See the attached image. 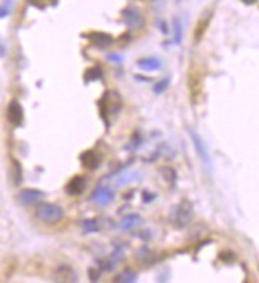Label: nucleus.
I'll list each match as a JSON object with an SVG mask.
<instances>
[{"instance_id":"f257e3e1","label":"nucleus","mask_w":259,"mask_h":283,"mask_svg":"<svg viewBox=\"0 0 259 283\" xmlns=\"http://www.w3.org/2000/svg\"><path fill=\"white\" fill-rule=\"evenodd\" d=\"M35 215L40 221L47 225H56L60 220L64 218V210L60 205L51 204V202H42L37 205L35 209Z\"/></svg>"},{"instance_id":"f03ea898","label":"nucleus","mask_w":259,"mask_h":283,"mask_svg":"<svg viewBox=\"0 0 259 283\" xmlns=\"http://www.w3.org/2000/svg\"><path fill=\"white\" fill-rule=\"evenodd\" d=\"M6 119L8 123L14 127H19L22 123H24V110L18 101H10L8 107H6Z\"/></svg>"},{"instance_id":"7ed1b4c3","label":"nucleus","mask_w":259,"mask_h":283,"mask_svg":"<svg viewBox=\"0 0 259 283\" xmlns=\"http://www.w3.org/2000/svg\"><path fill=\"white\" fill-rule=\"evenodd\" d=\"M191 218H193V205L189 201H183L178 205L177 213H175V225H177L180 229H183L185 226H188Z\"/></svg>"},{"instance_id":"20e7f679","label":"nucleus","mask_w":259,"mask_h":283,"mask_svg":"<svg viewBox=\"0 0 259 283\" xmlns=\"http://www.w3.org/2000/svg\"><path fill=\"white\" fill-rule=\"evenodd\" d=\"M188 132H189V135H191V140H193V143H194V148H196V151H197V155H199V158L204 161L205 166L210 167V164H211L210 155H208V150H207V147H205V143H204V140H202V137L197 134V132H194L191 127L188 129Z\"/></svg>"},{"instance_id":"39448f33","label":"nucleus","mask_w":259,"mask_h":283,"mask_svg":"<svg viewBox=\"0 0 259 283\" xmlns=\"http://www.w3.org/2000/svg\"><path fill=\"white\" fill-rule=\"evenodd\" d=\"M45 197V193L40 189H22L18 194V201L22 205H34Z\"/></svg>"},{"instance_id":"423d86ee","label":"nucleus","mask_w":259,"mask_h":283,"mask_svg":"<svg viewBox=\"0 0 259 283\" xmlns=\"http://www.w3.org/2000/svg\"><path fill=\"white\" fill-rule=\"evenodd\" d=\"M86 188V178L83 175H75L73 178L65 185V193L68 196H80Z\"/></svg>"},{"instance_id":"0eeeda50","label":"nucleus","mask_w":259,"mask_h":283,"mask_svg":"<svg viewBox=\"0 0 259 283\" xmlns=\"http://www.w3.org/2000/svg\"><path fill=\"white\" fill-rule=\"evenodd\" d=\"M188 86H189V94H191V101L193 104H197L202 93V78L201 75L197 73H191L188 80Z\"/></svg>"},{"instance_id":"6e6552de","label":"nucleus","mask_w":259,"mask_h":283,"mask_svg":"<svg viewBox=\"0 0 259 283\" xmlns=\"http://www.w3.org/2000/svg\"><path fill=\"white\" fill-rule=\"evenodd\" d=\"M86 38L99 48H108L113 43V37L110 34H105V32H88Z\"/></svg>"},{"instance_id":"1a4fd4ad","label":"nucleus","mask_w":259,"mask_h":283,"mask_svg":"<svg viewBox=\"0 0 259 283\" xmlns=\"http://www.w3.org/2000/svg\"><path fill=\"white\" fill-rule=\"evenodd\" d=\"M80 161H81V164L85 169L88 170H96L99 164H101V156L97 155L96 151L93 150H88L85 153H81V156H80Z\"/></svg>"},{"instance_id":"9d476101","label":"nucleus","mask_w":259,"mask_h":283,"mask_svg":"<svg viewBox=\"0 0 259 283\" xmlns=\"http://www.w3.org/2000/svg\"><path fill=\"white\" fill-rule=\"evenodd\" d=\"M123 19H124V22L129 27H137V26H140L143 22L140 11L137 8H132V6H129V8H126L123 11Z\"/></svg>"},{"instance_id":"9b49d317","label":"nucleus","mask_w":259,"mask_h":283,"mask_svg":"<svg viewBox=\"0 0 259 283\" xmlns=\"http://www.w3.org/2000/svg\"><path fill=\"white\" fill-rule=\"evenodd\" d=\"M137 65L145 72H157V70H161L162 62L157 57H142L137 60Z\"/></svg>"},{"instance_id":"f8f14e48","label":"nucleus","mask_w":259,"mask_h":283,"mask_svg":"<svg viewBox=\"0 0 259 283\" xmlns=\"http://www.w3.org/2000/svg\"><path fill=\"white\" fill-rule=\"evenodd\" d=\"M210 19H211V13H208L207 16H204V18H201L199 21H197L196 29H194V42L196 43H199L202 40L205 30H207V27L210 24Z\"/></svg>"},{"instance_id":"ddd939ff","label":"nucleus","mask_w":259,"mask_h":283,"mask_svg":"<svg viewBox=\"0 0 259 283\" xmlns=\"http://www.w3.org/2000/svg\"><path fill=\"white\" fill-rule=\"evenodd\" d=\"M93 201H96L97 204H101V205H106L110 201H113V193L110 189L99 188V189H96V193L93 194Z\"/></svg>"},{"instance_id":"4468645a","label":"nucleus","mask_w":259,"mask_h":283,"mask_svg":"<svg viewBox=\"0 0 259 283\" xmlns=\"http://www.w3.org/2000/svg\"><path fill=\"white\" fill-rule=\"evenodd\" d=\"M104 78V72L101 67H91L85 72V83H93Z\"/></svg>"},{"instance_id":"2eb2a0df","label":"nucleus","mask_w":259,"mask_h":283,"mask_svg":"<svg viewBox=\"0 0 259 283\" xmlns=\"http://www.w3.org/2000/svg\"><path fill=\"white\" fill-rule=\"evenodd\" d=\"M57 274H59V279L62 282H75V279H77L73 271L68 266H60L57 269Z\"/></svg>"},{"instance_id":"dca6fc26","label":"nucleus","mask_w":259,"mask_h":283,"mask_svg":"<svg viewBox=\"0 0 259 283\" xmlns=\"http://www.w3.org/2000/svg\"><path fill=\"white\" fill-rule=\"evenodd\" d=\"M140 223V217L139 215H129L123 220V223H121V227L126 229V231H131V229H134L137 225Z\"/></svg>"},{"instance_id":"f3484780","label":"nucleus","mask_w":259,"mask_h":283,"mask_svg":"<svg viewBox=\"0 0 259 283\" xmlns=\"http://www.w3.org/2000/svg\"><path fill=\"white\" fill-rule=\"evenodd\" d=\"M183 40V26H181V21L177 18L173 21V43L180 45Z\"/></svg>"},{"instance_id":"a211bd4d","label":"nucleus","mask_w":259,"mask_h":283,"mask_svg":"<svg viewBox=\"0 0 259 283\" xmlns=\"http://www.w3.org/2000/svg\"><path fill=\"white\" fill-rule=\"evenodd\" d=\"M83 229H85L86 232H97L99 231L97 220H85L83 221Z\"/></svg>"},{"instance_id":"6ab92c4d","label":"nucleus","mask_w":259,"mask_h":283,"mask_svg":"<svg viewBox=\"0 0 259 283\" xmlns=\"http://www.w3.org/2000/svg\"><path fill=\"white\" fill-rule=\"evenodd\" d=\"M116 282H127V283H132V282H137V275L131 271H126L116 277Z\"/></svg>"},{"instance_id":"aec40b11","label":"nucleus","mask_w":259,"mask_h":283,"mask_svg":"<svg viewBox=\"0 0 259 283\" xmlns=\"http://www.w3.org/2000/svg\"><path fill=\"white\" fill-rule=\"evenodd\" d=\"M13 167H14V183L19 185L21 178H22V170H21V164L18 163L16 159H13Z\"/></svg>"},{"instance_id":"412c9836","label":"nucleus","mask_w":259,"mask_h":283,"mask_svg":"<svg viewBox=\"0 0 259 283\" xmlns=\"http://www.w3.org/2000/svg\"><path fill=\"white\" fill-rule=\"evenodd\" d=\"M11 0H5V2L0 5V18H3V16H6V14H10V11H11Z\"/></svg>"},{"instance_id":"4be33fe9","label":"nucleus","mask_w":259,"mask_h":283,"mask_svg":"<svg viewBox=\"0 0 259 283\" xmlns=\"http://www.w3.org/2000/svg\"><path fill=\"white\" fill-rule=\"evenodd\" d=\"M169 83H170V78H164V81H159L157 85L155 86V93L156 94L164 93V91L167 89V86H169Z\"/></svg>"},{"instance_id":"5701e85b","label":"nucleus","mask_w":259,"mask_h":283,"mask_svg":"<svg viewBox=\"0 0 259 283\" xmlns=\"http://www.w3.org/2000/svg\"><path fill=\"white\" fill-rule=\"evenodd\" d=\"M219 258L223 259L224 263H232V261H235V255L231 253V251H223V253H219Z\"/></svg>"},{"instance_id":"b1692460","label":"nucleus","mask_w":259,"mask_h":283,"mask_svg":"<svg viewBox=\"0 0 259 283\" xmlns=\"http://www.w3.org/2000/svg\"><path fill=\"white\" fill-rule=\"evenodd\" d=\"M108 60H113V62L121 64V62L124 60V57L121 56V55H108Z\"/></svg>"},{"instance_id":"393cba45","label":"nucleus","mask_w":259,"mask_h":283,"mask_svg":"<svg viewBox=\"0 0 259 283\" xmlns=\"http://www.w3.org/2000/svg\"><path fill=\"white\" fill-rule=\"evenodd\" d=\"M148 199H150V201H153L155 194H148L147 191H143V202H148Z\"/></svg>"}]
</instances>
